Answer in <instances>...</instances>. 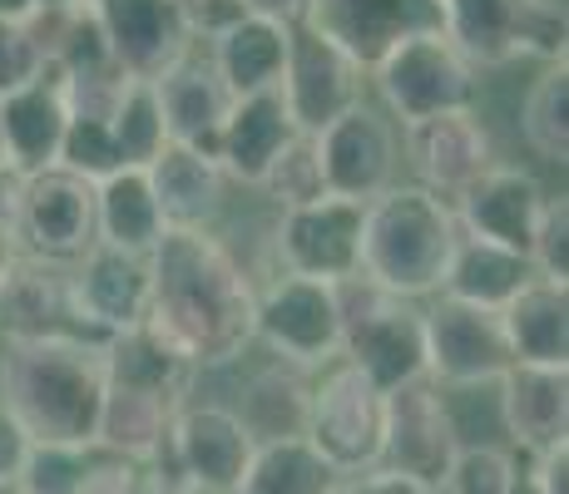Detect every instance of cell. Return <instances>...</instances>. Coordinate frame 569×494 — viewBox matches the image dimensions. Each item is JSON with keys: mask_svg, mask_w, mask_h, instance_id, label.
<instances>
[{"mask_svg": "<svg viewBox=\"0 0 569 494\" xmlns=\"http://www.w3.org/2000/svg\"><path fill=\"white\" fill-rule=\"evenodd\" d=\"M258 288L213 233L169 228L149 252V322L193 371L233 366L253 346Z\"/></svg>", "mask_w": 569, "mask_h": 494, "instance_id": "cell-1", "label": "cell"}, {"mask_svg": "<svg viewBox=\"0 0 569 494\" xmlns=\"http://www.w3.org/2000/svg\"><path fill=\"white\" fill-rule=\"evenodd\" d=\"M0 405L26 425L36 445L94 450L104 405V342H84V336L6 342Z\"/></svg>", "mask_w": 569, "mask_h": 494, "instance_id": "cell-2", "label": "cell"}, {"mask_svg": "<svg viewBox=\"0 0 569 494\" xmlns=\"http://www.w3.org/2000/svg\"><path fill=\"white\" fill-rule=\"evenodd\" d=\"M456 243H461V228L446 198L426 193L421 183H391L367 203L362 278L401 302L441 296Z\"/></svg>", "mask_w": 569, "mask_h": 494, "instance_id": "cell-3", "label": "cell"}, {"mask_svg": "<svg viewBox=\"0 0 569 494\" xmlns=\"http://www.w3.org/2000/svg\"><path fill=\"white\" fill-rule=\"evenodd\" d=\"M441 36L470 70L516 60L565 64V0H436Z\"/></svg>", "mask_w": 569, "mask_h": 494, "instance_id": "cell-4", "label": "cell"}, {"mask_svg": "<svg viewBox=\"0 0 569 494\" xmlns=\"http://www.w3.org/2000/svg\"><path fill=\"white\" fill-rule=\"evenodd\" d=\"M342 306V361L377 386L381 395L426 381V326L421 306L381 292L377 282L352 278L337 288Z\"/></svg>", "mask_w": 569, "mask_h": 494, "instance_id": "cell-5", "label": "cell"}, {"mask_svg": "<svg viewBox=\"0 0 569 494\" xmlns=\"http://www.w3.org/2000/svg\"><path fill=\"white\" fill-rule=\"evenodd\" d=\"M302 441L332 465V475H362L381 465V441H387V395H381L362 371L347 361H332L322 381L308 386V411H302Z\"/></svg>", "mask_w": 569, "mask_h": 494, "instance_id": "cell-6", "label": "cell"}, {"mask_svg": "<svg viewBox=\"0 0 569 494\" xmlns=\"http://www.w3.org/2000/svg\"><path fill=\"white\" fill-rule=\"evenodd\" d=\"M367 80L381 90L401 129L426 124L436 114H456V109H476V70L456 54L441 30H426V36L391 46L371 64Z\"/></svg>", "mask_w": 569, "mask_h": 494, "instance_id": "cell-7", "label": "cell"}, {"mask_svg": "<svg viewBox=\"0 0 569 494\" xmlns=\"http://www.w3.org/2000/svg\"><path fill=\"white\" fill-rule=\"evenodd\" d=\"M253 342L268 346L272 356H278V366L327 371L342 356V306H337V288L282 272L268 292H258Z\"/></svg>", "mask_w": 569, "mask_h": 494, "instance_id": "cell-8", "label": "cell"}, {"mask_svg": "<svg viewBox=\"0 0 569 494\" xmlns=\"http://www.w3.org/2000/svg\"><path fill=\"white\" fill-rule=\"evenodd\" d=\"M20 258L74 268L94 248V183L64 169H46L20 179L16 218H10Z\"/></svg>", "mask_w": 569, "mask_h": 494, "instance_id": "cell-9", "label": "cell"}, {"mask_svg": "<svg viewBox=\"0 0 569 494\" xmlns=\"http://www.w3.org/2000/svg\"><path fill=\"white\" fill-rule=\"evenodd\" d=\"M253 431L238 421L233 405L213 401L183 405L163 435V455L189 494H233L253 465Z\"/></svg>", "mask_w": 569, "mask_h": 494, "instance_id": "cell-10", "label": "cell"}, {"mask_svg": "<svg viewBox=\"0 0 569 494\" xmlns=\"http://www.w3.org/2000/svg\"><path fill=\"white\" fill-rule=\"evenodd\" d=\"M362 233H367V203L322 198V203L282 213L272 248H278L288 278H312L327 282V288H342V282L362 278Z\"/></svg>", "mask_w": 569, "mask_h": 494, "instance_id": "cell-11", "label": "cell"}, {"mask_svg": "<svg viewBox=\"0 0 569 494\" xmlns=\"http://www.w3.org/2000/svg\"><path fill=\"white\" fill-rule=\"evenodd\" d=\"M421 326H426V381H436V386H490V381H500L516 366L500 312H480V306L436 296L421 312Z\"/></svg>", "mask_w": 569, "mask_h": 494, "instance_id": "cell-12", "label": "cell"}, {"mask_svg": "<svg viewBox=\"0 0 569 494\" xmlns=\"http://www.w3.org/2000/svg\"><path fill=\"white\" fill-rule=\"evenodd\" d=\"M461 445V425H456L436 381H411V386L387 395V441H381V465L387 470L426 490H441Z\"/></svg>", "mask_w": 569, "mask_h": 494, "instance_id": "cell-13", "label": "cell"}, {"mask_svg": "<svg viewBox=\"0 0 569 494\" xmlns=\"http://www.w3.org/2000/svg\"><path fill=\"white\" fill-rule=\"evenodd\" d=\"M282 104H288V119L298 134L317 139L327 124L347 114V109L367 104V70L352 64L332 40H322L317 30L298 26L288 36V70H282L278 84Z\"/></svg>", "mask_w": 569, "mask_h": 494, "instance_id": "cell-14", "label": "cell"}, {"mask_svg": "<svg viewBox=\"0 0 569 494\" xmlns=\"http://www.w3.org/2000/svg\"><path fill=\"white\" fill-rule=\"evenodd\" d=\"M104 50L124 80H163L193 50L183 0H90Z\"/></svg>", "mask_w": 569, "mask_h": 494, "instance_id": "cell-15", "label": "cell"}, {"mask_svg": "<svg viewBox=\"0 0 569 494\" xmlns=\"http://www.w3.org/2000/svg\"><path fill=\"white\" fill-rule=\"evenodd\" d=\"M317 159H322L327 198L371 203V198H381L397 183L401 144L391 119H381L371 104H357L317 134Z\"/></svg>", "mask_w": 569, "mask_h": 494, "instance_id": "cell-16", "label": "cell"}, {"mask_svg": "<svg viewBox=\"0 0 569 494\" xmlns=\"http://www.w3.org/2000/svg\"><path fill=\"white\" fill-rule=\"evenodd\" d=\"M74 322L90 342H109L149 322V258L94 243L70 268Z\"/></svg>", "mask_w": 569, "mask_h": 494, "instance_id": "cell-17", "label": "cell"}, {"mask_svg": "<svg viewBox=\"0 0 569 494\" xmlns=\"http://www.w3.org/2000/svg\"><path fill=\"white\" fill-rule=\"evenodd\" d=\"M308 30L332 40L347 60L371 74V64L391 46L441 30V6L436 0H312Z\"/></svg>", "mask_w": 569, "mask_h": 494, "instance_id": "cell-18", "label": "cell"}, {"mask_svg": "<svg viewBox=\"0 0 569 494\" xmlns=\"http://www.w3.org/2000/svg\"><path fill=\"white\" fill-rule=\"evenodd\" d=\"M545 193L540 179L530 169H510V163H496L486 179H476L470 189L456 198V228L476 243L506 248L516 258H530L535 248V228H540L545 213Z\"/></svg>", "mask_w": 569, "mask_h": 494, "instance_id": "cell-19", "label": "cell"}, {"mask_svg": "<svg viewBox=\"0 0 569 494\" xmlns=\"http://www.w3.org/2000/svg\"><path fill=\"white\" fill-rule=\"evenodd\" d=\"M407 153L421 189L446 198V203H456L470 183L496 169V139L480 124L476 109H456V114H436L426 124H411Z\"/></svg>", "mask_w": 569, "mask_h": 494, "instance_id": "cell-20", "label": "cell"}, {"mask_svg": "<svg viewBox=\"0 0 569 494\" xmlns=\"http://www.w3.org/2000/svg\"><path fill=\"white\" fill-rule=\"evenodd\" d=\"M64 129H70V99L60 74L46 70L30 90L0 99V163L20 179L60 169Z\"/></svg>", "mask_w": 569, "mask_h": 494, "instance_id": "cell-21", "label": "cell"}, {"mask_svg": "<svg viewBox=\"0 0 569 494\" xmlns=\"http://www.w3.org/2000/svg\"><path fill=\"white\" fill-rule=\"evenodd\" d=\"M292 139H298V129H292L288 104H282L278 90L243 94V99H233L223 129H218L213 163L223 169V179L243 183V189H262L268 169L282 159V149Z\"/></svg>", "mask_w": 569, "mask_h": 494, "instance_id": "cell-22", "label": "cell"}, {"mask_svg": "<svg viewBox=\"0 0 569 494\" xmlns=\"http://www.w3.org/2000/svg\"><path fill=\"white\" fill-rule=\"evenodd\" d=\"M0 326L6 342H36V336H84L70 302V268L60 262L16 258L6 288H0ZM90 342V336H84Z\"/></svg>", "mask_w": 569, "mask_h": 494, "instance_id": "cell-23", "label": "cell"}, {"mask_svg": "<svg viewBox=\"0 0 569 494\" xmlns=\"http://www.w3.org/2000/svg\"><path fill=\"white\" fill-rule=\"evenodd\" d=\"M159 84V104H163V124H169V144H189L213 159L218 129H223L228 109H233V94L218 80L213 60L199 50H189L179 64H173Z\"/></svg>", "mask_w": 569, "mask_h": 494, "instance_id": "cell-24", "label": "cell"}, {"mask_svg": "<svg viewBox=\"0 0 569 494\" xmlns=\"http://www.w3.org/2000/svg\"><path fill=\"white\" fill-rule=\"evenodd\" d=\"M500 386V421L510 441L530 455L569 445V371L555 366H510Z\"/></svg>", "mask_w": 569, "mask_h": 494, "instance_id": "cell-25", "label": "cell"}, {"mask_svg": "<svg viewBox=\"0 0 569 494\" xmlns=\"http://www.w3.org/2000/svg\"><path fill=\"white\" fill-rule=\"evenodd\" d=\"M149 189L163 213V228H189V233H208L213 218L223 213L228 179L208 153L189 144H163V153L149 163Z\"/></svg>", "mask_w": 569, "mask_h": 494, "instance_id": "cell-26", "label": "cell"}, {"mask_svg": "<svg viewBox=\"0 0 569 494\" xmlns=\"http://www.w3.org/2000/svg\"><path fill=\"white\" fill-rule=\"evenodd\" d=\"M506 326V346L516 366H555L569 371V296L555 282L535 278L520 288L500 312Z\"/></svg>", "mask_w": 569, "mask_h": 494, "instance_id": "cell-27", "label": "cell"}, {"mask_svg": "<svg viewBox=\"0 0 569 494\" xmlns=\"http://www.w3.org/2000/svg\"><path fill=\"white\" fill-rule=\"evenodd\" d=\"M163 233L169 228H163L144 169H119L104 183H94V243L149 258Z\"/></svg>", "mask_w": 569, "mask_h": 494, "instance_id": "cell-28", "label": "cell"}, {"mask_svg": "<svg viewBox=\"0 0 569 494\" xmlns=\"http://www.w3.org/2000/svg\"><path fill=\"white\" fill-rule=\"evenodd\" d=\"M189 401H169L154 391H134V386H114L104 381V405H100V431H94V450L129 465H144L149 455L163 445L173 415Z\"/></svg>", "mask_w": 569, "mask_h": 494, "instance_id": "cell-29", "label": "cell"}, {"mask_svg": "<svg viewBox=\"0 0 569 494\" xmlns=\"http://www.w3.org/2000/svg\"><path fill=\"white\" fill-rule=\"evenodd\" d=\"M288 36H292V30L243 16V20H233V26H228L218 40H208V46H213L208 60H213L218 80L228 84V94L243 99V94L278 90L282 70H288Z\"/></svg>", "mask_w": 569, "mask_h": 494, "instance_id": "cell-30", "label": "cell"}, {"mask_svg": "<svg viewBox=\"0 0 569 494\" xmlns=\"http://www.w3.org/2000/svg\"><path fill=\"white\" fill-rule=\"evenodd\" d=\"M530 282H535L530 258H516V252L476 243V238L461 233L441 296L466 302V306H480V312H506L510 296H516L520 288H530Z\"/></svg>", "mask_w": 569, "mask_h": 494, "instance_id": "cell-31", "label": "cell"}, {"mask_svg": "<svg viewBox=\"0 0 569 494\" xmlns=\"http://www.w3.org/2000/svg\"><path fill=\"white\" fill-rule=\"evenodd\" d=\"M337 475L302 435H282V441H262L253 450L243 485L233 494H332Z\"/></svg>", "mask_w": 569, "mask_h": 494, "instance_id": "cell-32", "label": "cell"}, {"mask_svg": "<svg viewBox=\"0 0 569 494\" xmlns=\"http://www.w3.org/2000/svg\"><path fill=\"white\" fill-rule=\"evenodd\" d=\"M109 134H114L119 169H149V163L163 153V144H169L159 84L124 80V90H119V99H114V114H109Z\"/></svg>", "mask_w": 569, "mask_h": 494, "instance_id": "cell-33", "label": "cell"}, {"mask_svg": "<svg viewBox=\"0 0 569 494\" xmlns=\"http://www.w3.org/2000/svg\"><path fill=\"white\" fill-rule=\"evenodd\" d=\"M520 134L545 163H560V169L569 163V70L565 64H550L530 84L520 109Z\"/></svg>", "mask_w": 569, "mask_h": 494, "instance_id": "cell-34", "label": "cell"}, {"mask_svg": "<svg viewBox=\"0 0 569 494\" xmlns=\"http://www.w3.org/2000/svg\"><path fill=\"white\" fill-rule=\"evenodd\" d=\"M262 193H268L282 213L322 203L327 179H322V159H317V139H308V134L292 139V144L282 149V159L268 169V179H262Z\"/></svg>", "mask_w": 569, "mask_h": 494, "instance_id": "cell-35", "label": "cell"}, {"mask_svg": "<svg viewBox=\"0 0 569 494\" xmlns=\"http://www.w3.org/2000/svg\"><path fill=\"white\" fill-rule=\"evenodd\" d=\"M516 455H510L506 445H461V455L451 460V470H446L441 490L436 494H510L516 485Z\"/></svg>", "mask_w": 569, "mask_h": 494, "instance_id": "cell-36", "label": "cell"}, {"mask_svg": "<svg viewBox=\"0 0 569 494\" xmlns=\"http://www.w3.org/2000/svg\"><path fill=\"white\" fill-rule=\"evenodd\" d=\"M94 450H64V445H36L20 470V494H80L90 480Z\"/></svg>", "mask_w": 569, "mask_h": 494, "instance_id": "cell-37", "label": "cell"}, {"mask_svg": "<svg viewBox=\"0 0 569 494\" xmlns=\"http://www.w3.org/2000/svg\"><path fill=\"white\" fill-rule=\"evenodd\" d=\"M50 70L46 46L30 30V20H0V99L30 90Z\"/></svg>", "mask_w": 569, "mask_h": 494, "instance_id": "cell-38", "label": "cell"}, {"mask_svg": "<svg viewBox=\"0 0 569 494\" xmlns=\"http://www.w3.org/2000/svg\"><path fill=\"white\" fill-rule=\"evenodd\" d=\"M530 268L540 282L569 288V198H545L540 228H535V248H530Z\"/></svg>", "mask_w": 569, "mask_h": 494, "instance_id": "cell-39", "label": "cell"}, {"mask_svg": "<svg viewBox=\"0 0 569 494\" xmlns=\"http://www.w3.org/2000/svg\"><path fill=\"white\" fill-rule=\"evenodd\" d=\"M30 450H36V441L26 435V425H20L16 415L0 405V490L20 480V470H26Z\"/></svg>", "mask_w": 569, "mask_h": 494, "instance_id": "cell-40", "label": "cell"}, {"mask_svg": "<svg viewBox=\"0 0 569 494\" xmlns=\"http://www.w3.org/2000/svg\"><path fill=\"white\" fill-rule=\"evenodd\" d=\"M332 494H431V490L416 485V480H407V475H397V470L377 465V470H362V475L337 480Z\"/></svg>", "mask_w": 569, "mask_h": 494, "instance_id": "cell-41", "label": "cell"}, {"mask_svg": "<svg viewBox=\"0 0 569 494\" xmlns=\"http://www.w3.org/2000/svg\"><path fill=\"white\" fill-rule=\"evenodd\" d=\"M80 494H139V465H129V460H94L90 465V480H84Z\"/></svg>", "mask_w": 569, "mask_h": 494, "instance_id": "cell-42", "label": "cell"}, {"mask_svg": "<svg viewBox=\"0 0 569 494\" xmlns=\"http://www.w3.org/2000/svg\"><path fill=\"white\" fill-rule=\"evenodd\" d=\"M525 475L535 480L540 494H569V445H555V450H540L530 455V470Z\"/></svg>", "mask_w": 569, "mask_h": 494, "instance_id": "cell-43", "label": "cell"}, {"mask_svg": "<svg viewBox=\"0 0 569 494\" xmlns=\"http://www.w3.org/2000/svg\"><path fill=\"white\" fill-rule=\"evenodd\" d=\"M308 10L312 0H243V16L268 20V26H282V30L308 26Z\"/></svg>", "mask_w": 569, "mask_h": 494, "instance_id": "cell-44", "label": "cell"}, {"mask_svg": "<svg viewBox=\"0 0 569 494\" xmlns=\"http://www.w3.org/2000/svg\"><path fill=\"white\" fill-rule=\"evenodd\" d=\"M16 238L6 233V223H0V288H6V278H10V268H16Z\"/></svg>", "mask_w": 569, "mask_h": 494, "instance_id": "cell-45", "label": "cell"}, {"mask_svg": "<svg viewBox=\"0 0 569 494\" xmlns=\"http://www.w3.org/2000/svg\"><path fill=\"white\" fill-rule=\"evenodd\" d=\"M36 16V0H0V20H30Z\"/></svg>", "mask_w": 569, "mask_h": 494, "instance_id": "cell-46", "label": "cell"}, {"mask_svg": "<svg viewBox=\"0 0 569 494\" xmlns=\"http://www.w3.org/2000/svg\"><path fill=\"white\" fill-rule=\"evenodd\" d=\"M90 0H36V10H84Z\"/></svg>", "mask_w": 569, "mask_h": 494, "instance_id": "cell-47", "label": "cell"}, {"mask_svg": "<svg viewBox=\"0 0 569 494\" xmlns=\"http://www.w3.org/2000/svg\"><path fill=\"white\" fill-rule=\"evenodd\" d=\"M510 494H540V490H535V480L525 475V470H516V485H510Z\"/></svg>", "mask_w": 569, "mask_h": 494, "instance_id": "cell-48", "label": "cell"}, {"mask_svg": "<svg viewBox=\"0 0 569 494\" xmlns=\"http://www.w3.org/2000/svg\"><path fill=\"white\" fill-rule=\"evenodd\" d=\"M0 494H20V490H16V485H6V490H0Z\"/></svg>", "mask_w": 569, "mask_h": 494, "instance_id": "cell-49", "label": "cell"}, {"mask_svg": "<svg viewBox=\"0 0 569 494\" xmlns=\"http://www.w3.org/2000/svg\"><path fill=\"white\" fill-rule=\"evenodd\" d=\"M0 173H6V163H0Z\"/></svg>", "mask_w": 569, "mask_h": 494, "instance_id": "cell-50", "label": "cell"}, {"mask_svg": "<svg viewBox=\"0 0 569 494\" xmlns=\"http://www.w3.org/2000/svg\"><path fill=\"white\" fill-rule=\"evenodd\" d=\"M431 494H436V490H431Z\"/></svg>", "mask_w": 569, "mask_h": 494, "instance_id": "cell-51", "label": "cell"}]
</instances>
